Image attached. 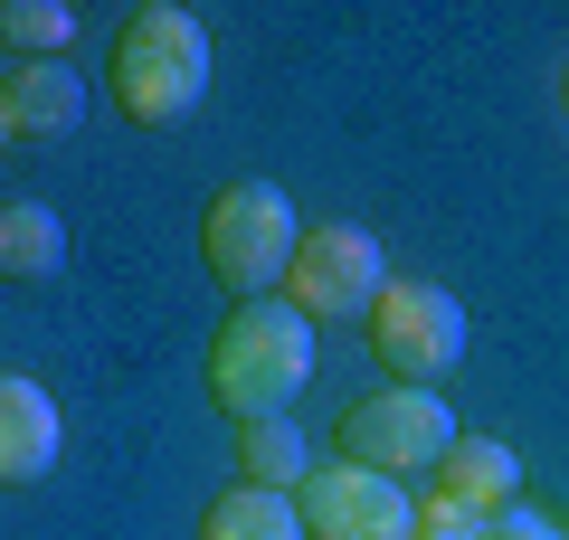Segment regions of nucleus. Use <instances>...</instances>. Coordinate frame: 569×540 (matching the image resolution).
<instances>
[{"mask_svg": "<svg viewBox=\"0 0 569 540\" xmlns=\"http://www.w3.org/2000/svg\"><path fill=\"white\" fill-rule=\"evenodd\" d=\"M313 322L295 313V303H238V313L219 322V341H209V399L228 408L238 427L257 418H295V399L313 389Z\"/></svg>", "mask_w": 569, "mask_h": 540, "instance_id": "obj_1", "label": "nucleus"}, {"mask_svg": "<svg viewBox=\"0 0 569 540\" xmlns=\"http://www.w3.org/2000/svg\"><path fill=\"white\" fill-rule=\"evenodd\" d=\"M114 104L133 133H171V123L200 114L209 96V29L190 20L181 0H142L133 20L114 29Z\"/></svg>", "mask_w": 569, "mask_h": 540, "instance_id": "obj_2", "label": "nucleus"}, {"mask_svg": "<svg viewBox=\"0 0 569 540\" xmlns=\"http://www.w3.org/2000/svg\"><path fill=\"white\" fill-rule=\"evenodd\" d=\"M295 247H305V219H295V200H284L276 180H228V190H209V209H200L209 284H228L238 303H266L284 284V266H295Z\"/></svg>", "mask_w": 569, "mask_h": 540, "instance_id": "obj_3", "label": "nucleus"}, {"mask_svg": "<svg viewBox=\"0 0 569 540\" xmlns=\"http://www.w3.org/2000/svg\"><path fill=\"white\" fill-rule=\"evenodd\" d=\"M370 351L389 360L399 389H437L466 360V303L437 276H389L380 303H370Z\"/></svg>", "mask_w": 569, "mask_h": 540, "instance_id": "obj_4", "label": "nucleus"}, {"mask_svg": "<svg viewBox=\"0 0 569 540\" xmlns=\"http://www.w3.org/2000/svg\"><path fill=\"white\" fill-rule=\"evenodd\" d=\"M332 437H342V464H370V474L399 483V474H437V456H447L466 427L447 418L437 389H399L389 380V389H370V399H351Z\"/></svg>", "mask_w": 569, "mask_h": 540, "instance_id": "obj_5", "label": "nucleus"}, {"mask_svg": "<svg viewBox=\"0 0 569 540\" xmlns=\"http://www.w3.org/2000/svg\"><path fill=\"white\" fill-rule=\"evenodd\" d=\"M295 512H305V540H418V502H408V483L370 474V464H342V456L305 474Z\"/></svg>", "mask_w": 569, "mask_h": 540, "instance_id": "obj_6", "label": "nucleus"}, {"mask_svg": "<svg viewBox=\"0 0 569 540\" xmlns=\"http://www.w3.org/2000/svg\"><path fill=\"white\" fill-rule=\"evenodd\" d=\"M389 284V257L370 228H305V247H295V266H284V303L305 322L323 313H370Z\"/></svg>", "mask_w": 569, "mask_h": 540, "instance_id": "obj_7", "label": "nucleus"}, {"mask_svg": "<svg viewBox=\"0 0 569 540\" xmlns=\"http://www.w3.org/2000/svg\"><path fill=\"white\" fill-rule=\"evenodd\" d=\"M427 493L456 502V512H475V521H493V512L522 502V456H512L503 437H456L447 456H437V483H427Z\"/></svg>", "mask_w": 569, "mask_h": 540, "instance_id": "obj_8", "label": "nucleus"}, {"mask_svg": "<svg viewBox=\"0 0 569 540\" xmlns=\"http://www.w3.org/2000/svg\"><path fill=\"white\" fill-rule=\"evenodd\" d=\"M0 114H10V142H58L86 123V86L67 58H20V77L0 86Z\"/></svg>", "mask_w": 569, "mask_h": 540, "instance_id": "obj_9", "label": "nucleus"}, {"mask_svg": "<svg viewBox=\"0 0 569 540\" xmlns=\"http://www.w3.org/2000/svg\"><path fill=\"white\" fill-rule=\"evenodd\" d=\"M67 427H58V399L20 370H0V483H39L58 464Z\"/></svg>", "mask_w": 569, "mask_h": 540, "instance_id": "obj_10", "label": "nucleus"}, {"mask_svg": "<svg viewBox=\"0 0 569 540\" xmlns=\"http://www.w3.org/2000/svg\"><path fill=\"white\" fill-rule=\"evenodd\" d=\"M67 219L48 200H0V284H58Z\"/></svg>", "mask_w": 569, "mask_h": 540, "instance_id": "obj_11", "label": "nucleus"}, {"mask_svg": "<svg viewBox=\"0 0 569 540\" xmlns=\"http://www.w3.org/2000/svg\"><path fill=\"white\" fill-rule=\"evenodd\" d=\"M238 474L266 483V493H305V474H313V437H305L295 418H257V427H238Z\"/></svg>", "mask_w": 569, "mask_h": 540, "instance_id": "obj_12", "label": "nucleus"}, {"mask_svg": "<svg viewBox=\"0 0 569 540\" xmlns=\"http://www.w3.org/2000/svg\"><path fill=\"white\" fill-rule=\"evenodd\" d=\"M200 540H305V512L295 493H266V483H238L200 512Z\"/></svg>", "mask_w": 569, "mask_h": 540, "instance_id": "obj_13", "label": "nucleus"}, {"mask_svg": "<svg viewBox=\"0 0 569 540\" xmlns=\"http://www.w3.org/2000/svg\"><path fill=\"white\" fill-rule=\"evenodd\" d=\"M0 39L29 48V58H67V39H77V10H67V0H10V10H0Z\"/></svg>", "mask_w": 569, "mask_h": 540, "instance_id": "obj_14", "label": "nucleus"}, {"mask_svg": "<svg viewBox=\"0 0 569 540\" xmlns=\"http://www.w3.org/2000/svg\"><path fill=\"white\" fill-rule=\"evenodd\" d=\"M418 540H485V521H475V512H456V502H437V493H427V502H418Z\"/></svg>", "mask_w": 569, "mask_h": 540, "instance_id": "obj_15", "label": "nucleus"}, {"mask_svg": "<svg viewBox=\"0 0 569 540\" xmlns=\"http://www.w3.org/2000/svg\"><path fill=\"white\" fill-rule=\"evenodd\" d=\"M485 540H569L560 521H541V512H522V502H512V512H493L485 521Z\"/></svg>", "mask_w": 569, "mask_h": 540, "instance_id": "obj_16", "label": "nucleus"}, {"mask_svg": "<svg viewBox=\"0 0 569 540\" xmlns=\"http://www.w3.org/2000/svg\"><path fill=\"white\" fill-rule=\"evenodd\" d=\"M0 142H10V114H0Z\"/></svg>", "mask_w": 569, "mask_h": 540, "instance_id": "obj_17", "label": "nucleus"}]
</instances>
